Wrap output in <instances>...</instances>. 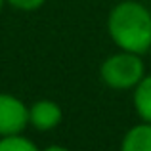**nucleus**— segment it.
Listing matches in <instances>:
<instances>
[{
	"label": "nucleus",
	"mask_w": 151,
	"mask_h": 151,
	"mask_svg": "<svg viewBox=\"0 0 151 151\" xmlns=\"http://www.w3.org/2000/svg\"><path fill=\"white\" fill-rule=\"evenodd\" d=\"M107 33L119 50L145 54L151 48V12L136 0L119 2L109 12Z\"/></svg>",
	"instance_id": "obj_1"
},
{
	"label": "nucleus",
	"mask_w": 151,
	"mask_h": 151,
	"mask_svg": "<svg viewBox=\"0 0 151 151\" xmlns=\"http://www.w3.org/2000/svg\"><path fill=\"white\" fill-rule=\"evenodd\" d=\"M103 84L113 90H134V86L145 77V65L140 54L121 50L103 59L100 67Z\"/></svg>",
	"instance_id": "obj_2"
},
{
	"label": "nucleus",
	"mask_w": 151,
	"mask_h": 151,
	"mask_svg": "<svg viewBox=\"0 0 151 151\" xmlns=\"http://www.w3.org/2000/svg\"><path fill=\"white\" fill-rule=\"evenodd\" d=\"M29 126V107L12 94H0V138L21 134Z\"/></svg>",
	"instance_id": "obj_3"
},
{
	"label": "nucleus",
	"mask_w": 151,
	"mask_h": 151,
	"mask_svg": "<svg viewBox=\"0 0 151 151\" xmlns=\"http://www.w3.org/2000/svg\"><path fill=\"white\" fill-rule=\"evenodd\" d=\"M63 119V109L54 100H38L29 107V124L40 132L54 130Z\"/></svg>",
	"instance_id": "obj_4"
},
{
	"label": "nucleus",
	"mask_w": 151,
	"mask_h": 151,
	"mask_svg": "<svg viewBox=\"0 0 151 151\" xmlns=\"http://www.w3.org/2000/svg\"><path fill=\"white\" fill-rule=\"evenodd\" d=\"M121 151H151V122H144L132 126L122 136Z\"/></svg>",
	"instance_id": "obj_5"
},
{
	"label": "nucleus",
	"mask_w": 151,
	"mask_h": 151,
	"mask_svg": "<svg viewBox=\"0 0 151 151\" xmlns=\"http://www.w3.org/2000/svg\"><path fill=\"white\" fill-rule=\"evenodd\" d=\"M132 103L138 117L144 122H151V75H145L132 90Z\"/></svg>",
	"instance_id": "obj_6"
},
{
	"label": "nucleus",
	"mask_w": 151,
	"mask_h": 151,
	"mask_svg": "<svg viewBox=\"0 0 151 151\" xmlns=\"http://www.w3.org/2000/svg\"><path fill=\"white\" fill-rule=\"evenodd\" d=\"M0 151H40L33 140L23 134H12V136L0 138Z\"/></svg>",
	"instance_id": "obj_7"
},
{
	"label": "nucleus",
	"mask_w": 151,
	"mask_h": 151,
	"mask_svg": "<svg viewBox=\"0 0 151 151\" xmlns=\"http://www.w3.org/2000/svg\"><path fill=\"white\" fill-rule=\"evenodd\" d=\"M6 2L19 12H35L44 6L46 0H6Z\"/></svg>",
	"instance_id": "obj_8"
},
{
	"label": "nucleus",
	"mask_w": 151,
	"mask_h": 151,
	"mask_svg": "<svg viewBox=\"0 0 151 151\" xmlns=\"http://www.w3.org/2000/svg\"><path fill=\"white\" fill-rule=\"evenodd\" d=\"M40 151H69L65 147V145H59V144H50V145H46L44 149H40Z\"/></svg>",
	"instance_id": "obj_9"
},
{
	"label": "nucleus",
	"mask_w": 151,
	"mask_h": 151,
	"mask_svg": "<svg viewBox=\"0 0 151 151\" xmlns=\"http://www.w3.org/2000/svg\"><path fill=\"white\" fill-rule=\"evenodd\" d=\"M4 4H6V0H0V12H2V8H4Z\"/></svg>",
	"instance_id": "obj_10"
}]
</instances>
